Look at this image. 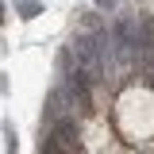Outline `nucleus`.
<instances>
[{"label": "nucleus", "mask_w": 154, "mask_h": 154, "mask_svg": "<svg viewBox=\"0 0 154 154\" xmlns=\"http://www.w3.org/2000/svg\"><path fill=\"white\" fill-rule=\"evenodd\" d=\"M69 58H73V66L89 77V81H100L104 69H108V62H104V50H100L96 35H73V42H69Z\"/></svg>", "instance_id": "2"}, {"label": "nucleus", "mask_w": 154, "mask_h": 154, "mask_svg": "<svg viewBox=\"0 0 154 154\" xmlns=\"http://www.w3.org/2000/svg\"><path fill=\"white\" fill-rule=\"evenodd\" d=\"M93 4L96 8H112V0H93Z\"/></svg>", "instance_id": "5"}, {"label": "nucleus", "mask_w": 154, "mask_h": 154, "mask_svg": "<svg viewBox=\"0 0 154 154\" xmlns=\"http://www.w3.org/2000/svg\"><path fill=\"white\" fill-rule=\"evenodd\" d=\"M119 27V35L127 42V50H131V62L139 66H154V23L146 16H127L116 23Z\"/></svg>", "instance_id": "1"}, {"label": "nucleus", "mask_w": 154, "mask_h": 154, "mask_svg": "<svg viewBox=\"0 0 154 154\" xmlns=\"http://www.w3.org/2000/svg\"><path fill=\"white\" fill-rule=\"evenodd\" d=\"M16 12H19V19H35L38 16V0H19Z\"/></svg>", "instance_id": "4"}, {"label": "nucleus", "mask_w": 154, "mask_h": 154, "mask_svg": "<svg viewBox=\"0 0 154 154\" xmlns=\"http://www.w3.org/2000/svg\"><path fill=\"white\" fill-rule=\"evenodd\" d=\"M77 119L73 116H62L54 123H46V139H42V150H77Z\"/></svg>", "instance_id": "3"}]
</instances>
